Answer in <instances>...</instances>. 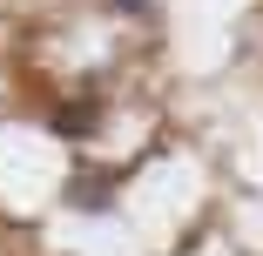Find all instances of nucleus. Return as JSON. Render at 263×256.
Instances as JSON below:
<instances>
[{
    "mask_svg": "<svg viewBox=\"0 0 263 256\" xmlns=\"http://www.w3.org/2000/svg\"><path fill=\"white\" fill-rule=\"evenodd\" d=\"M54 135H68V142H81V135H95V108L88 101H68V108H54V122H47Z\"/></svg>",
    "mask_w": 263,
    "mask_h": 256,
    "instance_id": "1",
    "label": "nucleus"
},
{
    "mask_svg": "<svg viewBox=\"0 0 263 256\" xmlns=\"http://www.w3.org/2000/svg\"><path fill=\"white\" fill-rule=\"evenodd\" d=\"M68 202H81V209H101V202H108V182H74V189H68Z\"/></svg>",
    "mask_w": 263,
    "mask_h": 256,
    "instance_id": "2",
    "label": "nucleus"
},
{
    "mask_svg": "<svg viewBox=\"0 0 263 256\" xmlns=\"http://www.w3.org/2000/svg\"><path fill=\"white\" fill-rule=\"evenodd\" d=\"M115 7H122V14H135V21H142V14H148V0H115Z\"/></svg>",
    "mask_w": 263,
    "mask_h": 256,
    "instance_id": "3",
    "label": "nucleus"
}]
</instances>
